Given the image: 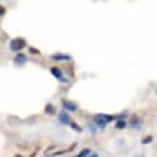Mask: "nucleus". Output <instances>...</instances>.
<instances>
[{"label": "nucleus", "instance_id": "obj_1", "mask_svg": "<svg viewBox=\"0 0 157 157\" xmlns=\"http://www.w3.org/2000/svg\"><path fill=\"white\" fill-rule=\"evenodd\" d=\"M112 121H116V116H111V114H95L93 116V123L98 126L100 131H104L107 123H112Z\"/></svg>", "mask_w": 157, "mask_h": 157}, {"label": "nucleus", "instance_id": "obj_2", "mask_svg": "<svg viewBox=\"0 0 157 157\" xmlns=\"http://www.w3.org/2000/svg\"><path fill=\"white\" fill-rule=\"evenodd\" d=\"M26 47H28V43H26V40H24V38H12V40H10V43H9V48L12 52H21L23 50V48H26Z\"/></svg>", "mask_w": 157, "mask_h": 157}, {"label": "nucleus", "instance_id": "obj_3", "mask_svg": "<svg viewBox=\"0 0 157 157\" xmlns=\"http://www.w3.org/2000/svg\"><path fill=\"white\" fill-rule=\"evenodd\" d=\"M128 126L133 129V131H142L143 119L140 117V116H131V117H129V121H128Z\"/></svg>", "mask_w": 157, "mask_h": 157}, {"label": "nucleus", "instance_id": "obj_4", "mask_svg": "<svg viewBox=\"0 0 157 157\" xmlns=\"http://www.w3.org/2000/svg\"><path fill=\"white\" fill-rule=\"evenodd\" d=\"M50 74L57 79V81H60V83H67V81H69V79L64 76V73H62L57 66H52V67H50Z\"/></svg>", "mask_w": 157, "mask_h": 157}, {"label": "nucleus", "instance_id": "obj_5", "mask_svg": "<svg viewBox=\"0 0 157 157\" xmlns=\"http://www.w3.org/2000/svg\"><path fill=\"white\" fill-rule=\"evenodd\" d=\"M57 121H59V123H60L62 126H69L71 117H69V114H67V111H64V109H62V111H60L59 114H57Z\"/></svg>", "mask_w": 157, "mask_h": 157}, {"label": "nucleus", "instance_id": "obj_6", "mask_svg": "<svg viewBox=\"0 0 157 157\" xmlns=\"http://www.w3.org/2000/svg\"><path fill=\"white\" fill-rule=\"evenodd\" d=\"M60 104H62V109H64V111H69V112H76L79 109L78 104H74V102H71V100H66V98H62Z\"/></svg>", "mask_w": 157, "mask_h": 157}, {"label": "nucleus", "instance_id": "obj_7", "mask_svg": "<svg viewBox=\"0 0 157 157\" xmlns=\"http://www.w3.org/2000/svg\"><path fill=\"white\" fill-rule=\"evenodd\" d=\"M50 59H52V60H66V62H69L73 57H71L69 54H52Z\"/></svg>", "mask_w": 157, "mask_h": 157}, {"label": "nucleus", "instance_id": "obj_8", "mask_svg": "<svg viewBox=\"0 0 157 157\" xmlns=\"http://www.w3.org/2000/svg\"><path fill=\"white\" fill-rule=\"evenodd\" d=\"M126 126H128V123H126L124 119H116V129H117V131H121V129H124Z\"/></svg>", "mask_w": 157, "mask_h": 157}, {"label": "nucleus", "instance_id": "obj_9", "mask_svg": "<svg viewBox=\"0 0 157 157\" xmlns=\"http://www.w3.org/2000/svg\"><path fill=\"white\" fill-rule=\"evenodd\" d=\"M16 64H24V62H26V56H24V54H19L17 52V56H16Z\"/></svg>", "mask_w": 157, "mask_h": 157}, {"label": "nucleus", "instance_id": "obj_10", "mask_svg": "<svg viewBox=\"0 0 157 157\" xmlns=\"http://www.w3.org/2000/svg\"><path fill=\"white\" fill-rule=\"evenodd\" d=\"M69 126L74 129V131H76V133H81V131H83V128H81V126H79L78 123H74V121H71V123H69Z\"/></svg>", "mask_w": 157, "mask_h": 157}, {"label": "nucleus", "instance_id": "obj_11", "mask_svg": "<svg viewBox=\"0 0 157 157\" xmlns=\"http://www.w3.org/2000/svg\"><path fill=\"white\" fill-rule=\"evenodd\" d=\"M90 152H92L90 148H83V150H79V152L76 154L74 157H88V154H90Z\"/></svg>", "mask_w": 157, "mask_h": 157}, {"label": "nucleus", "instance_id": "obj_12", "mask_svg": "<svg viewBox=\"0 0 157 157\" xmlns=\"http://www.w3.org/2000/svg\"><path fill=\"white\" fill-rule=\"evenodd\" d=\"M45 112L47 114H56V109H54L52 104H48V105H45Z\"/></svg>", "mask_w": 157, "mask_h": 157}, {"label": "nucleus", "instance_id": "obj_13", "mask_svg": "<svg viewBox=\"0 0 157 157\" xmlns=\"http://www.w3.org/2000/svg\"><path fill=\"white\" fill-rule=\"evenodd\" d=\"M88 131H90L92 135H95V133H97V131H95V128H93V124H90V123H88Z\"/></svg>", "mask_w": 157, "mask_h": 157}, {"label": "nucleus", "instance_id": "obj_14", "mask_svg": "<svg viewBox=\"0 0 157 157\" xmlns=\"http://www.w3.org/2000/svg\"><path fill=\"white\" fill-rule=\"evenodd\" d=\"M150 142H152V136H145V138L142 140V143H143V145H145V143H150Z\"/></svg>", "mask_w": 157, "mask_h": 157}, {"label": "nucleus", "instance_id": "obj_15", "mask_svg": "<svg viewBox=\"0 0 157 157\" xmlns=\"http://www.w3.org/2000/svg\"><path fill=\"white\" fill-rule=\"evenodd\" d=\"M5 12H7V9H5L4 5H0V16H4Z\"/></svg>", "mask_w": 157, "mask_h": 157}, {"label": "nucleus", "instance_id": "obj_16", "mask_svg": "<svg viewBox=\"0 0 157 157\" xmlns=\"http://www.w3.org/2000/svg\"><path fill=\"white\" fill-rule=\"evenodd\" d=\"M29 52H31V54H36V56L40 54V50H38V48H29Z\"/></svg>", "mask_w": 157, "mask_h": 157}, {"label": "nucleus", "instance_id": "obj_17", "mask_svg": "<svg viewBox=\"0 0 157 157\" xmlns=\"http://www.w3.org/2000/svg\"><path fill=\"white\" fill-rule=\"evenodd\" d=\"M88 157H98V155H97V154H93V152H90V154H88Z\"/></svg>", "mask_w": 157, "mask_h": 157}, {"label": "nucleus", "instance_id": "obj_18", "mask_svg": "<svg viewBox=\"0 0 157 157\" xmlns=\"http://www.w3.org/2000/svg\"><path fill=\"white\" fill-rule=\"evenodd\" d=\"M16 157H19V155H16Z\"/></svg>", "mask_w": 157, "mask_h": 157}, {"label": "nucleus", "instance_id": "obj_19", "mask_svg": "<svg viewBox=\"0 0 157 157\" xmlns=\"http://www.w3.org/2000/svg\"><path fill=\"white\" fill-rule=\"evenodd\" d=\"M155 93H157V90H155Z\"/></svg>", "mask_w": 157, "mask_h": 157}]
</instances>
